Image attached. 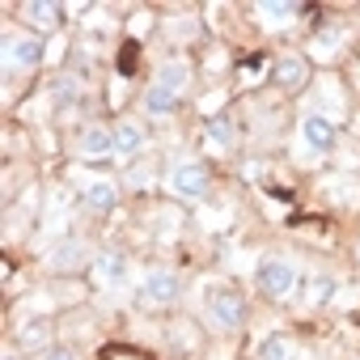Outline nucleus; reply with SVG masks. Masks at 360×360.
<instances>
[{"label": "nucleus", "mask_w": 360, "mask_h": 360, "mask_svg": "<svg viewBox=\"0 0 360 360\" xmlns=\"http://www.w3.org/2000/svg\"><path fill=\"white\" fill-rule=\"evenodd\" d=\"M204 318L212 330H242L246 326V297L229 284H204Z\"/></svg>", "instance_id": "f257e3e1"}, {"label": "nucleus", "mask_w": 360, "mask_h": 360, "mask_svg": "<svg viewBox=\"0 0 360 360\" xmlns=\"http://www.w3.org/2000/svg\"><path fill=\"white\" fill-rule=\"evenodd\" d=\"M255 280H259L263 297H271V301H288V297L301 288V271H297V263H292L288 255H280V250H271V255L259 259Z\"/></svg>", "instance_id": "f03ea898"}, {"label": "nucleus", "mask_w": 360, "mask_h": 360, "mask_svg": "<svg viewBox=\"0 0 360 360\" xmlns=\"http://www.w3.org/2000/svg\"><path fill=\"white\" fill-rule=\"evenodd\" d=\"M178 297H183V276L169 271V267H153L144 271V280L136 284V301L144 309H169Z\"/></svg>", "instance_id": "7ed1b4c3"}, {"label": "nucleus", "mask_w": 360, "mask_h": 360, "mask_svg": "<svg viewBox=\"0 0 360 360\" xmlns=\"http://www.w3.org/2000/svg\"><path fill=\"white\" fill-rule=\"evenodd\" d=\"M165 187L174 200H187V204L204 200L208 195V165L204 161H174L165 174Z\"/></svg>", "instance_id": "20e7f679"}, {"label": "nucleus", "mask_w": 360, "mask_h": 360, "mask_svg": "<svg viewBox=\"0 0 360 360\" xmlns=\"http://www.w3.org/2000/svg\"><path fill=\"white\" fill-rule=\"evenodd\" d=\"M47 60V47H43V39L39 34H5V72H18V77H26V72H34L39 64Z\"/></svg>", "instance_id": "39448f33"}, {"label": "nucleus", "mask_w": 360, "mask_h": 360, "mask_svg": "<svg viewBox=\"0 0 360 360\" xmlns=\"http://www.w3.org/2000/svg\"><path fill=\"white\" fill-rule=\"evenodd\" d=\"M297 140H301L305 153L322 157V153H330V148L339 144V127H335L330 115H322V110H305L301 123H297Z\"/></svg>", "instance_id": "423d86ee"}, {"label": "nucleus", "mask_w": 360, "mask_h": 360, "mask_svg": "<svg viewBox=\"0 0 360 360\" xmlns=\"http://www.w3.org/2000/svg\"><path fill=\"white\" fill-rule=\"evenodd\" d=\"M89 271H94V284H98V288H123V284H127V276H131V259H127V250L106 246V250H98V255H94Z\"/></svg>", "instance_id": "0eeeda50"}, {"label": "nucleus", "mask_w": 360, "mask_h": 360, "mask_svg": "<svg viewBox=\"0 0 360 360\" xmlns=\"http://www.w3.org/2000/svg\"><path fill=\"white\" fill-rule=\"evenodd\" d=\"M56 276H68V271H81V267H89L94 263V255H89V242L85 238H60L51 250H47V259H43Z\"/></svg>", "instance_id": "6e6552de"}, {"label": "nucleus", "mask_w": 360, "mask_h": 360, "mask_svg": "<svg viewBox=\"0 0 360 360\" xmlns=\"http://www.w3.org/2000/svg\"><path fill=\"white\" fill-rule=\"evenodd\" d=\"M77 157H85V161L119 157V153H115V127H106V123H85V127L77 131Z\"/></svg>", "instance_id": "1a4fd4ad"}, {"label": "nucleus", "mask_w": 360, "mask_h": 360, "mask_svg": "<svg viewBox=\"0 0 360 360\" xmlns=\"http://www.w3.org/2000/svg\"><path fill=\"white\" fill-rule=\"evenodd\" d=\"M81 204H85L94 217L115 212V208H119V183H115V178H106V174L85 178V183H81Z\"/></svg>", "instance_id": "9d476101"}, {"label": "nucleus", "mask_w": 360, "mask_h": 360, "mask_svg": "<svg viewBox=\"0 0 360 360\" xmlns=\"http://www.w3.org/2000/svg\"><path fill=\"white\" fill-rule=\"evenodd\" d=\"M271 81L280 85V89H301L305 81H309V60L301 56V51H280L276 60H271Z\"/></svg>", "instance_id": "9b49d317"}, {"label": "nucleus", "mask_w": 360, "mask_h": 360, "mask_svg": "<svg viewBox=\"0 0 360 360\" xmlns=\"http://www.w3.org/2000/svg\"><path fill=\"white\" fill-rule=\"evenodd\" d=\"M191 77H195V72H191V64H187L183 56H169V60L157 64V77H153V81H157L161 89H169V94L183 98V94L191 89Z\"/></svg>", "instance_id": "f8f14e48"}, {"label": "nucleus", "mask_w": 360, "mask_h": 360, "mask_svg": "<svg viewBox=\"0 0 360 360\" xmlns=\"http://www.w3.org/2000/svg\"><path fill=\"white\" fill-rule=\"evenodd\" d=\"M144 144H148V127H144L140 119L127 115V119L115 123V153H119V157H136Z\"/></svg>", "instance_id": "ddd939ff"}, {"label": "nucleus", "mask_w": 360, "mask_h": 360, "mask_svg": "<svg viewBox=\"0 0 360 360\" xmlns=\"http://www.w3.org/2000/svg\"><path fill=\"white\" fill-rule=\"evenodd\" d=\"M22 22L34 26L39 34H47V30H56L64 22V13H60L56 0H26V5H22Z\"/></svg>", "instance_id": "4468645a"}, {"label": "nucleus", "mask_w": 360, "mask_h": 360, "mask_svg": "<svg viewBox=\"0 0 360 360\" xmlns=\"http://www.w3.org/2000/svg\"><path fill=\"white\" fill-rule=\"evenodd\" d=\"M178 102H183V98L169 94V89H161L157 81H148L144 94H140V110H144L148 119H169V115L178 110Z\"/></svg>", "instance_id": "2eb2a0df"}, {"label": "nucleus", "mask_w": 360, "mask_h": 360, "mask_svg": "<svg viewBox=\"0 0 360 360\" xmlns=\"http://www.w3.org/2000/svg\"><path fill=\"white\" fill-rule=\"evenodd\" d=\"M233 144H238V123H233L229 115L208 119V127H204V148H208V153H229Z\"/></svg>", "instance_id": "dca6fc26"}, {"label": "nucleus", "mask_w": 360, "mask_h": 360, "mask_svg": "<svg viewBox=\"0 0 360 360\" xmlns=\"http://www.w3.org/2000/svg\"><path fill=\"white\" fill-rule=\"evenodd\" d=\"M56 339H51V318H26V322H18V347H26V352H43V347H51Z\"/></svg>", "instance_id": "f3484780"}, {"label": "nucleus", "mask_w": 360, "mask_h": 360, "mask_svg": "<svg viewBox=\"0 0 360 360\" xmlns=\"http://www.w3.org/2000/svg\"><path fill=\"white\" fill-rule=\"evenodd\" d=\"M335 276H326V271H314L309 280H305V288H301V301H305V309H322V305H330V297H335Z\"/></svg>", "instance_id": "a211bd4d"}, {"label": "nucleus", "mask_w": 360, "mask_h": 360, "mask_svg": "<svg viewBox=\"0 0 360 360\" xmlns=\"http://www.w3.org/2000/svg\"><path fill=\"white\" fill-rule=\"evenodd\" d=\"M267 26H292L297 22V5H288V0H259L255 9Z\"/></svg>", "instance_id": "6ab92c4d"}, {"label": "nucleus", "mask_w": 360, "mask_h": 360, "mask_svg": "<svg viewBox=\"0 0 360 360\" xmlns=\"http://www.w3.org/2000/svg\"><path fill=\"white\" fill-rule=\"evenodd\" d=\"M51 98H56L60 106H72V102H81V98H85V81H81L77 72H64V77H56V81H51Z\"/></svg>", "instance_id": "aec40b11"}, {"label": "nucleus", "mask_w": 360, "mask_h": 360, "mask_svg": "<svg viewBox=\"0 0 360 360\" xmlns=\"http://www.w3.org/2000/svg\"><path fill=\"white\" fill-rule=\"evenodd\" d=\"M255 356H259V360H292V339H288L284 330H271V335L259 343Z\"/></svg>", "instance_id": "412c9836"}, {"label": "nucleus", "mask_w": 360, "mask_h": 360, "mask_svg": "<svg viewBox=\"0 0 360 360\" xmlns=\"http://www.w3.org/2000/svg\"><path fill=\"white\" fill-rule=\"evenodd\" d=\"M34 360H81V352H77L72 343H60V339H56V343H51V347H43Z\"/></svg>", "instance_id": "4be33fe9"}, {"label": "nucleus", "mask_w": 360, "mask_h": 360, "mask_svg": "<svg viewBox=\"0 0 360 360\" xmlns=\"http://www.w3.org/2000/svg\"><path fill=\"white\" fill-rule=\"evenodd\" d=\"M339 43H343V30H335V26H330V30H322V39H318V47H314V51H318V56H330Z\"/></svg>", "instance_id": "5701e85b"}, {"label": "nucleus", "mask_w": 360, "mask_h": 360, "mask_svg": "<svg viewBox=\"0 0 360 360\" xmlns=\"http://www.w3.org/2000/svg\"><path fill=\"white\" fill-rule=\"evenodd\" d=\"M356 263H360V238H356Z\"/></svg>", "instance_id": "b1692460"}, {"label": "nucleus", "mask_w": 360, "mask_h": 360, "mask_svg": "<svg viewBox=\"0 0 360 360\" xmlns=\"http://www.w3.org/2000/svg\"><path fill=\"white\" fill-rule=\"evenodd\" d=\"M5 360H18V356H9V352H5Z\"/></svg>", "instance_id": "393cba45"}, {"label": "nucleus", "mask_w": 360, "mask_h": 360, "mask_svg": "<svg viewBox=\"0 0 360 360\" xmlns=\"http://www.w3.org/2000/svg\"><path fill=\"white\" fill-rule=\"evenodd\" d=\"M347 360H360V356H347Z\"/></svg>", "instance_id": "a878e982"}]
</instances>
